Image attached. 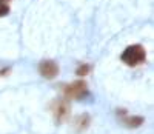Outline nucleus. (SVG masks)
Here are the masks:
<instances>
[{
  "mask_svg": "<svg viewBox=\"0 0 154 134\" xmlns=\"http://www.w3.org/2000/svg\"><path fill=\"white\" fill-rule=\"evenodd\" d=\"M8 12H9V6H8L6 3H0V17L6 16Z\"/></svg>",
  "mask_w": 154,
  "mask_h": 134,
  "instance_id": "6e6552de",
  "label": "nucleus"
},
{
  "mask_svg": "<svg viewBox=\"0 0 154 134\" xmlns=\"http://www.w3.org/2000/svg\"><path fill=\"white\" fill-rule=\"evenodd\" d=\"M89 70H91V66L86 65V63H83V65H80L79 68L75 70V74H77V76H86V74L89 73Z\"/></svg>",
  "mask_w": 154,
  "mask_h": 134,
  "instance_id": "0eeeda50",
  "label": "nucleus"
},
{
  "mask_svg": "<svg viewBox=\"0 0 154 134\" xmlns=\"http://www.w3.org/2000/svg\"><path fill=\"white\" fill-rule=\"evenodd\" d=\"M51 111H53V114H54L56 122L62 123V122H65V120H68V117L71 114V105H69L68 99H59L53 103Z\"/></svg>",
  "mask_w": 154,
  "mask_h": 134,
  "instance_id": "f03ea898",
  "label": "nucleus"
},
{
  "mask_svg": "<svg viewBox=\"0 0 154 134\" xmlns=\"http://www.w3.org/2000/svg\"><path fill=\"white\" fill-rule=\"evenodd\" d=\"M120 59L128 66H137L146 60V51L142 45H130L122 52Z\"/></svg>",
  "mask_w": 154,
  "mask_h": 134,
  "instance_id": "f257e3e1",
  "label": "nucleus"
},
{
  "mask_svg": "<svg viewBox=\"0 0 154 134\" xmlns=\"http://www.w3.org/2000/svg\"><path fill=\"white\" fill-rule=\"evenodd\" d=\"M88 91L85 80H75V82L63 86V94L66 99H82Z\"/></svg>",
  "mask_w": 154,
  "mask_h": 134,
  "instance_id": "7ed1b4c3",
  "label": "nucleus"
},
{
  "mask_svg": "<svg viewBox=\"0 0 154 134\" xmlns=\"http://www.w3.org/2000/svg\"><path fill=\"white\" fill-rule=\"evenodd\" d=\"M8 2V0H0V3H6Z\"/></svg>",
  "mask_w": 154,
  "mask_h": 134,
  "instance_id": "1a4fd4ad",
  "label": "nucleus"
},
{
  "mask_svg": "<svg viewBox=\"0 0 154 134\" xmlns=\"http://www.w3.org/2000/svg\"><path fill=\"white\" fill-rule=\"evenodd\" d=\"M89 123H91V119H89V114H80V116H77L75 120H74V128L77 132H82L85 131Z\"/></svg>",
  "mask_w": 154,
  "mask_h": 134,
  "instance_id": "39448f33",
  "label": "nucleus"
},
{
  "mask_svg": "<svg viewBox=\"0 0 154 134\" xmlns=\"http://www.w3.org/2000/svg\"><path fill=\"white\" fill-rule=\"evenodd\" d=\"M145 122L143 120V117H140V116H134V117H125L123 119V123L126 125V126H130V128H137V126H140Z\"/></svg>",
  "mask_w": 154,
  "mask_h": 134,
  "instance_id": "423d86ee",
  "label": "nucleus"
},
{
  "mask_svg": "<svg viewBox=\"0 0 154 134\" xmlns=\"http://www.w3.org/2000/svg\"><path fill=\"white\" fill-rule=\"evenodd\" d=\"M38 73L45 79H54L59 74V65L53 60H43L38 65Z\"/></svg>",
  "mask_w": 154,
  "mask_h": 134,
  "instance_id": "20e7f679",
  "label": "nucleus"
}]
</instances>
